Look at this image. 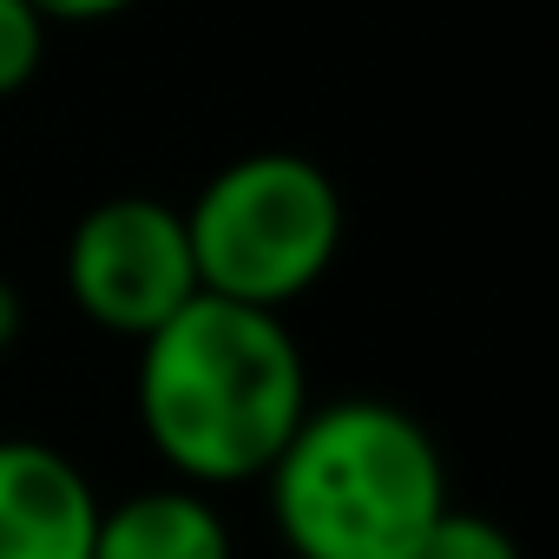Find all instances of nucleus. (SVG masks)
Segmentation results:
<instances>
[{"label":"nucleus","instance_id":"obj_7","mask_svg":"<svg viewBox=\"0 0 559 559\" xmlns=\"http://www.w3.org/2000/svg\"><path fill=\"white\" fill-rule=\"evenodd\" d=\"M408 559H520V539L474 507H448Z\"/></svg>","mask_w":559,"mask_h":559},{"label":"nucleus","instance_id":"obj_4","mask_svg":"<svg viewBox=\"0 0 559 559\" xmlns=\"http://www.w3.org/2000/svg\"><path fill=\"white\" fill-rule=\"evenodd\" d=\"M60 284L86 323L106 336L145 343L198 297V270L185 243V217L165 198H106L93 204L60 257Z\"/></svg>","mask_w":559,"mask_h":559},{"label":"nucleus","instance_id":"obj_1","mask_svg":"<svg viewBox=\"0 0 559 559\" xmlns=\"http://www.w3.org/2000/svg\"><path fill=\"white\" fill-rule=\"evenodd\" d=\"M304 415L310 362L270 310L198 290L139 343V428L198 493L263 480Z\"/></svg>","mask_w":559,"mask_h":559},{"label":"nucleus","instance_id":"obj_5","mask_svg":"<svg viewBox=\"0 0 559 559\" xmlns=\"http://www.w3.org/2000/svg\"><path fill=\"white\" fill-rule=\"evenodd\" d=\"M99 507L67 448L34 435L0 441V559H93Z\"/></svg>","mask_w":559,"mask_h":559},{"label":"nucleus","instance_id":"obj_10","mask_svg":"<svg viewBox=\"0 0 559 559\" xmlns=\"http://www.w3.org/2000/svg\"><path fill=\"white\" fill-rule=\"evenodd\" d=\"M21 330H27V297H21V284L0 276V356L21 343Z\"/></svg>","mask_w":559,"mask_h":559},{"label":"nucleus","instance_id":"obj_3","mask_svg":"<svg viewBox=\"0 0 559 559\" xmlns=\"http://www.w3.org/2000/svg\"><path fill=\"white\" fill-rule=\"evenodd\" d=\"M198 290L284 317L343 257V191L304 152H243L178 211Z\"/></svg>","mask_w":559,"mask_h":559},{"label":"nucleus","instance_id":"obj_6","mask_svg":"<svg viewBox=\"0 0 559 559\" xmlns=\"http://www.w3.org/2000/svg\"><path fill=\"white\" fill-rule=\"evenodd\" d=\"M93 559H237L230 526L211 493L171 480L99 507Z\"/></svg>","mask_w":559,"mask_h":559},{"label":"nucleus","instance_id":"obj_8","mask_svg":"<svg viewBox=\"0 0 559 559\" xmlns=\"http://www.w3.org/2000/svg\"><path fill=\"white\" fill-rule=\"evenodd\" d=\"M47 21L27 0H0V99H14L34 86V73L47 67Z\"/></svg>","mask_w":559,"mask_h":559},{"label":"nucleus","instance_id":"obj_2","mask_svg":"<svg viewBox=\"0 0 559 559\" xmlns=\"http://www.w3.org/2000/svg\"><path fill=\"white\" fill-rule=\"evenodd\" d=\"M263 480L290 559H408L454 507L435 435L382 395L310 402Z\"/></svg>","mask_w":559,"mask_h":559},{"label":"nucleus","instance_id":"obj_9","mask_svg":"<svg viewBox=\"0 0 559 559\" xmlns=\"http://www.w3.org/2000/svg\"><path fill=\"white\" fill-rule=\"evenodd\" d=\"M27 8L47 21V27H99V21H119L139 0H27Z\"/></svg>","mask_w":559,"mask_h":559}]
</instances>
